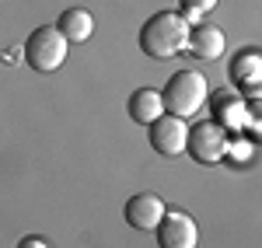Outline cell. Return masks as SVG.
<instances>
[{
    "mask_svg": "<svg viewBox=\"0 0 262 248\" xmlns=\"http://www.w3.org/2000/svg\"><path fill=\"white\" fill-rule=\"evenodd\" d=\"M158 245L161 248H196L200 228L185 210H164L161 224H158Z\"/></svg>",
    "mask_w": 262,
    "mask_h": 248,
    "instance_id": "5",
    "label": "cell"
},
{
    "mask_svg": "<svg viewBox=\"0 0 262 248\" xmlns=\"http://www.w3.org/2000/svg\"><path fill=\"white\" fill-rule=\"evenodd\" d=\"M259 70H262V60H259L255 49L238 53L234 63H231V77H234L238 84H245V87H255V84H259Z\"/></svg>",
    "mask_w": 262,
    "mask_h": 248,
    "instance_id": "12",
    "label": "cell"
},
{
    "mask_svg": "<svg viewBox=\"0 0 262 248\" xmlns=\"http://www.w3.org/2000/svg\"><path fill=\"white\" fill-rule=\"evenodd\" d=\"M182 4V18L185 21H196L200 14H210L217 7V0H179Z\"/></svg>",
    "mask_w": 262,
    "mask_h": 248,
    "instance_id": "13",
    "label": "cell"
},
{
    "mask_svg": "<svg viewBox=\"0 0 262 248\" xmlns=\"http://www.w3.org/2000/svg\"><path fill=\"white\" fill-rule=\"evenodd\" d=\"M242 119H245L242 102H238V98H231V91H217V95H213V123L238 129Z\"/></svg>",
    "mask_w": 262,
    "mask_h": 248,
    "instance_id": "11",
    "label": "cell"
},
{
    "mask_svg": "<svg viewBox=\"0 0 262 248\" xmlns=\"http://www.w3.org/2000/svg\"><path fill=\"white\" fill-rule=\"evenodd\" d=\"M224 32L213 25H200V28H189V42H185V53H192L196 60H221L224 56Z\"/></svg>",
    "mask_w": 262,
    "mask_h": 248,
    "instance_id": "8",
    "label": "cell"
},
{
    "mask_svg": "<svg viewBox=\"0 0 262 248\" xmlns=\"http://www.w3.org/2000/svg\"><path fill=\"white\" fill-rule=\"evenodd\" d=\"M18 248H49L46 245V238H39V234H28V238H21Z\"/></svg>",
    "mask_w": 262,
    "mask_h": 248,
    "instance_id": "14",
    "label": "cell"
},
{
    "mask_svg": "<svg viewBox=\"0 0 262 248\" xmlns=\"http://www.w3.org/2000/svg\"><path fill=\"white\" fill-rule=\"evenodd\" d=\"M164 199L161 196H154V192H137V196H129L126 199V207H122V217H126V224L133 231H154L161 224L164 217Z\"/></svg>",
    "mask_w": 262,
    "mask_h": 248,
    "instance_id": "7",
    "label": "cell"
},
{
    "mask_svg": "<svg viewBox=\"0 0 262 248\" xmlns=\"http://www.w3.org/2000/svg\"><path fill=\"white\" fill-rule=\"evenodd\" d=\"M158 116H164V102H161V91L154 87H140L129 95V119L140 126H150Z\"/></svg>",
    "mask_w": 262,
    "mask_h": 248,
    "instance_id": "9",
    "label": "cell"
},
{
    "mask_svg": "<svg viewBox=\"0 0 262 248\" xmlns=\"http://www.w3.org/2000/svg\"><path fill=\"white\" fill-rule=\"evenodd\" d=\"M60 35L67 42H88L91 39V32H95V14H88L84 7H70V11H63L60 14Z\"/></svg>",
    "mask_w": 262,
    "mask_h": 248,
    "instance_id": "10",
    "label": "cell"
},
{
    "mask_svg": "<svg viewBox=\"0 0 262 248\" xmlns=\"http://www.w3.org/2000/svg\"><path fill=\"white\" fill-rule=\"evenodd\" d=\"M161 102L168 116H179V119H189L196 116L206 102V77L200 70H179L171 81L164 84Z\"/></svg>",
    "mask_w": 262,
    "mask_h": 248,
    "instance_id": "2",
    "label": "cell"
},
{
    "mask_svg": "<svg viewBox=\"0 0 262 248\" xmlns=\"http://www.w3.org/2000/svg\"><path fill=\"white\" fill-rule=\"evenodd\" d=\"M67 46L70 42L60 35V28L56 25H42L35 28L28 42H25V60L32 70H39V74H49V70H60L63 60H67Z\"/></svg>",
    "mask_w": 262,
    "mask_h": 248,
    "instance_id": "3",
    "label": "cell"
},
{
    "mask_svg": "<svg viewBox=\"0 0 262 248\" xmlns=\"http://www.w3.org/2000/svg\"><path fill=\"white\" fill-rule=\"evenodd\" d=\"M189 42V21L175 11H158L140 28V49L154 60H171L179 56Z\"/></svg>",
    "mask_w": 262,
    "mask_h": 248,
    "instance_id": "1",
    "label": "cell"
},
{
    "mask_svg": "<svg viewBox=\"0 0 262 248\" xmlns=\"http://www.w3.org/2000/svg\"><path fill=\"white\" fill-rule=\"evenodd\" d=\"M185 150L200 161V165H217L227 154V129L217 126L213 119L200 126H189V140H185Z\"/></svg>",
    "mask_w": 262,
    "mask_h": 248,
    "instance_id": "4",
    "label": "cell"
},
{
    "mask_svg": "<svg viewBox=\"0 0 262 248\" xmlns=\"http://www.w3.org/2000/svg\"><path fill=\"white\" fill-rule=\"evenodd\" d=\"M147 129H150V147H154L158 154H164V157H179V154H185V140H189V126H185V119L164 112V116H158Z\"/></svg>",
    "mask_w": 262,
    "mask_h": 248,
    "instance_id": "6",
    "label": "cell"
}]
</instances>
